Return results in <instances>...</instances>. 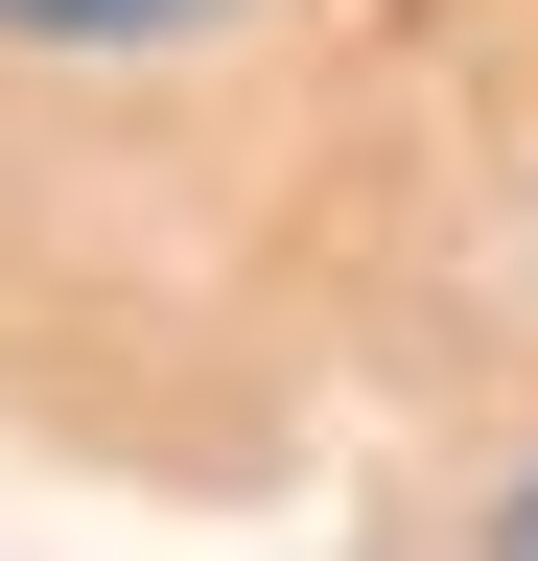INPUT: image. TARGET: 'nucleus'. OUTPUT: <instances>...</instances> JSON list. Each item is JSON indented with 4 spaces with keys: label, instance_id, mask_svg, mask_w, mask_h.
<instances>
[{
    "label": "nucleus",
    "instance_id": "obj_1",
    "mask_svg": "<svg viewBox=\"0 0 538 561\" xmlns=\"http://www.w3.org/2000/svg\"><path fill=\"white\" fill-rule=\"evenodd\" d=\"M0 24H47V47H164V24H211V0H0Z\"/></svg>",
    "mask_w": 538,
    "mask_h": 561
},
{
    "label": "nucleus",
    "instance_id": "obj_2",
    "mask_svg": "<svg viewBox=\"0 0 538 561\" xmlns=\"http://www.w3.org/2000/svg\"><path fill=\"white\" fill-rule=\"evenodd\" d=\"M515 538H538V491H515Z\"/></svg>",
    "mask_w": 538,
    "mask_h": 561
}]
</instances>
